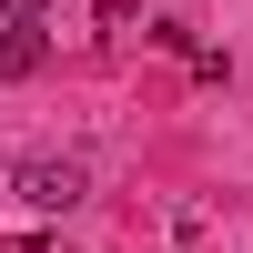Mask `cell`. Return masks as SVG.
<instances>
[{
	"label": "cell",
	"mask_w": 253,
	"mask_h": 253,
	"mask_svg": "<svg viewBox=\"0 0 253 253\" xmlns=\"http://www.w3.org/2000/svg\"><path fill=\"white\" fill-rule=\"evenodd\" d=\"M10 193L31 203V213H71V203L91 193V172H81L71 152H31V162H20V172H10Z\"/></svg>",
	"instance_id": "1"
},
{
	"label": "cell",
	"mask_w": 253,
	"mask_h": 253,
	"mask_svg": "<svg viewBox=\"0 0 253 253\" xmlns=\"http://www.w3.org/2000/svg\"><path fill=\"white\" fill-rule=\"evenodd\" d=\"M41 61H51V41H41V20H10V41H0V71H10V81H31Z\"/></svg>",
	"instance_id": "2"
},
{
	"label": "cell",
	"mask_w": 253,
	"mask_h": 253,
	"mask_svg": "<svg viewBox=\"0 0 253 253\" xmlns=\"http://www.w3.org/2000/svg\"><path fill=\"white\" fill-rule=\"evenodd\" d=\"M91 20H101V31H132V20H142V0H91Z\"/></svg>",
	"instance_id": "3"
},
{
	"label": "cell",
	"mask_w": 253,
	"mask_h": 253,
	"mask_svg": "<svg viewBox=\"0 0 253 253\" xmlns=\"http://www.w3.org/2000/svg\"><path fill=\"white\" fill-rule=\"evenodd\" d=\"M0 10H10V20H41V10H51V0H0Z\"/></svg>",
	"instance_id": "4"
}]
</instances>
